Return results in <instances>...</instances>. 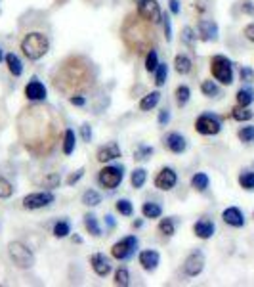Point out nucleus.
<instances>
[{"label": "nucleus", "mask_w": 254, "mask_h": 287, "mask_svg": "<svg viewBox=\"0 0 254 287\" xmlns=\"http://www.w3.org/2000/svg\"><path fill=\"white\" fill-rule=\"evenodd\" d=\"M19 140L27 151L36 157L52 153L59 140V121L54 109L44 106H29L18 117Z\"/></svg>", "instance_id": "obj_1"}, {"label": "nucleus", "mask_w": 254, "mask_h": 287, "mask_svg": "<svg viewBox=\"0 0 254 287\" xmlns=\"http://www.w3.org/2000/svg\"><path fill=\"white\" fill-rule=\"evenodd\" d=\"M52 83L54 88L65 96L86 92L94 85L92 63L84 56H69L55 67Z\"/></svg>", "instance_id": "obj_2"}, {"label": "nucleus", "mask_w": 254, "mask_h": 287, "mask_svg": "<svg viewBox=\"0 0 254 287\" xmlns=\"http://www.w3.org/2000/svg\"><path fill=\"white\" fill-rule=\"evenodd\" d=\"M151 25L153 23L145 21L138 12L128 14L125 18L123 27H121V36L132 52L144 54L147 50H151V44L155 42V33L151 29Z\"/></svg>", "instance_id": "obj_3"}, {"label": "nucleus", "mask_w": 254, "mask_h": 287, "mask_svg": "<svg viewBox=\"0 0 254 287\" xmlns=\"http://www.w3.org/2000/svg\"><path fill=\"white\" fill-rule=\"evenodd\" d=\"M48 50H50V40L44 33H38V31L27 33L21 40V52L31 61L42 59L44 56L48 54Z\"/></svg>", "instance_id": "obj_4"}, {"label": "nucleus", "mask_w": 254, "mask_h": 287, "mask_svg": "<svg viewBox=\"0 0 254 287\" xmlns=\"http://www.w3.org/2000/svg\"><path fill=\"white\" fill-rule=\"evenodd\" d=\"M210 73L220 85L229 86L233 83V63L226 56L218 54L210 59Z\"/></svg>", "instance_id": "obj_5"}, {"label": "nucleus", "mask_w": 254, "mask_h": 287, "mask_svg": "<svg viewBox=\"0 0 254 287\" xmlns=\"http://www.w3.org/2000/svg\"><path fill=\"white\" fill-rule=\"evenodd\" d=\"M8 255H10L12 262L21 270L31 268L35 264V255H33V251L27 245H23L21 241H12L8 245Z\"/></svg>", "instance_id": "obj_6"}, {"label": "nucleus", "mask_w": 254, "mask_h": 287, "mask_svg": "<svg viewBox=\"0 0 254 287\" xmlns=\"http://www.w3.org/2000/svg\"><path fill=\"white\" fill-rule=\"evenodd\" d=\"M125 178V169L123 167H115V165H107L98 172V182L102 188L105 190H117L121 186V182Z\"/></svg>", "instance_id": "obj_7"}, {"label": "nucleus", "mask_w": 254, "mask_h": 287, "mask_svg": "<svg viewBox=\"0 0 254 287\" xmlns=\"http://www.w3.org/2000/svg\"><path fill=\"white\" fill-rule=\"evenodd\" d=\"M195 130L203 136H216L222 130V121L212 113H203L195 119Z\"/></svg>", "instance_id": "obj_8"}, {"label": "nucleus", "mask_w": 254, "mask_h": 287, "mask_svg": "<svg viewBox=\"0 0 254 287\" xmlns=\"http://www.w3.org/2000/svg\"><path fill=\"white\" fill-rule=\"evenodd\" d=\"M138 249V237L136 235H127L123 237L121 241H117L113 247H111V257L115 260H128Z\"/></svg>", "instance_id": "obj_9"}, {"label": "nucleus", "mask_w": 254, "mask_h": 287, "mask_svg": "<svg viewBox=\"0 0 254 287\" xmlns=\"http://www.w3.org/2000/svg\"><path fill=\"white\" fill-rule=\"evenodd\" d=\"M54 201H55V196L50 190H46V192H33L29 196H25L23 201H21V205L27 211H36V209H44V207L52 205Z\"/></svg>", "instance_id": "obj_10"}, {"label": "nucleus", "mask_w": 254, "mask_h": 287, "mask_svg": "<svg viewBox=\"0 0 254 287\" xmlns=\"http://www.w3.org/2000/svg\"><path fill=\"white\" fill-rule=\"evenodd\" d=\"M138 14L153 25H159L163 21V14L157 0H138Z\"/></svg>", "instance_id": "obj_11"}, {"label": "nucleus", "mask_w": 254, "mask_h": 287, "mask_svg": "<svg viewBox=\"0 0 254 287\" xmlns=\"http://www.w3.org/2000/svg\"><path fill=\"white\" fill-rule=\"evenodd\" d=\"M204 255L203 251H193L191 255H187V258L183 260V274L187 278H197L201 272L204 270Z\"/></svg>", "instance_id": "obj_12"}, {"label": "nucleus", "mask_w": 254, "mask_h": 287, "mask_svg": "<svg viewBox=\"0 0 254 287\" xmlns=\"http://www.w3.org/2000/svg\"><path fill=\"white\" fill-rule=\"evenodd\" d=\"M176 184H178V174H176V171L170 169V167L161 169V171L157 172V176H155V188L161 190V192H170Z\"/></svg>", "instance_id": "obj_13"}, {"label": "nucleus", "mask_w": 254, "mask_h": 287, "mask_svg": "<svg viewBox=\"0 0 254 287\" xmlns=\"http://www.w3.org/2000/svg\"><path fill=\"white\" fill-rule=\"evenodd\" d=\"M25 98H27L29 102H33V104L44 102V100H46V86H44L36 77H33V79L25 85Z\"/></svg>", "instance_id": "obj_14"}, {"label": "nucleus", "mask_w": 254, "mask_h": 287, "mask_svg": "<svg viewBox=\"0 0 254 287\" xmlns=\"http://www.w3.org/2000/svg\"><path fill=\"white\" fill-rule=\"evenodd\" d=\"M163 144L168 151H172L176 155H180V153H183L187 149V140H185V136L180 134V132H168L163 138Z\"/></svg>", "instance_id": "obj_15"}, {"label": "nucleus", "mask_w": 254, "mask_h": 287, "mask_svg": "<svg viewBox=\"0 0 254 287\" xmlns=\"http://www.w3.org/2000/svg\"><path fill=\"white\" fill-rule=\"evenodd\" d=\"M138 262L145 272H155L161 264V255L155 249H145V251H140V255H138Z\"/></svg>", "instance_id": "obj_16"}, {"label": "nucleus", "mask_w": 254, "mask_h": 287, "mask_svg": "<svg viewBox=\"0 0 254 287\" xmlns=\"http://www.w3.org/2000/svg\"><path fill=\"white\" fill-rule=\"evenodd\" d=\"M90 266H92V270L96 272V276H100V278H105L107 274H111V270H113L111 260H109L103 253H94V255H92Z\"/></svg>", "instance_id": "obj_17"}, {"label": "nucleus", "mask_w": 254, "mask_h": 287, "mask_svg": "<svg viewBox=\"0 0 254 287\" xmlns=\"http://www.w3.org/2000/svg\"><path fill=\"white\" fill-rule=\"evenodd\" d=\"M197 33L203 42H210L218 38V23L212 19H201L197 23Z\"/></svg>", "instance_id": "obj_18"}, {"label": "nucleus", "mask_w": 254, "mask_h": 287, "mask_svg": "<svg viewBox=\"0 0 254 287\" xmlns=\"http://www.w3.org/2000/svg\"><path fill=\"white\" fill-rule=\"evenodd\" d=\"M123 155V151H121V145L117 142H111V144H105V145H102L100 149H98V153H96V159L98 163H109V161H115V159H119Z\"/></svg>", "instance_id": "obj_19"}, {"label": "nucleus", "mask_w": 254, "mask_h": 287, "mask_svg": "<svg viewBox=\"0 0 254 287\" xmlns=\"http://www.w3.org/2000/svg\"><path fill=\"white\" fill-rule=\"evenodd\" d=\"M222 220L228 226H233V228H243L245 226V215L241 213L239 207H228V209H224Z\"/></svg>", "instance_id": "obj_20"}, {"label": "nucleus", "mask_w": 254, "mask_h": 287, "mask_svg": "<svg viewBox=\"0 0 254 287\" xmlns=\"http://www.w3.org/2000/svg\"><path fill=\"white\" fill-rule=\"evenodd\" d=\"M216 232V226H214V222L212 220H208V218H201L197 220L195 224H193V233L199 237V239H210L212 235Z\"/></svg>", "instance_id": "obj_21"}, {"label": "nucleus", "mask_w": 254, "mask_h": 287, "mask_svg": "<svg viewBox=\"0 0 254 287\" xmlns=\"http://www.w3.org/2000/svg\"><path fill=\"white\" fill-rule=\"evenodd\" d=\"M159 102H161V92L159 90H153V92L145 94L144 98L140 100V109L142 111H151V109H155L159 106Z\"/></svg>", "instance_id": "obj_22"}, {"label": "nucleus", "mask_w": 254, "mask_h": 287, "mask_svg": "<svg viewBox=\"0 0 254 287\" xmlns=\"http://www.w3.org/2000/svg\"><path fill=\"white\" fill-rule=\"evenodd\" d=\"M4 61H6V65H8V71L12 73L14 77H21V75H23V63H21V59H19L18 54H14V52L6 54Z\"/></svg>", "instance_id": "obj_23"}, {"label": "nucleus", "mask_w": 254, "mask_h": 287, "mask_svg": "<svg viewBox=\"0 0 254 287\" xmlns=\"http://www.w3.org/2000/svg\"><path fill=\"white\" fill-rule=\"evenodd\" d=\"M75 145H76L75 130H73V128H65V132H63V142H61V151H63V155H71L73 151H75Z\"/></svg>", "instance_id": "obj_24"}, {"label": "nucleus", "mask_w": 254, "mask_h": 287, "mask_svg": "<svg viewBox=\"0 0 254 287\" xmlns=\"http://www.w3.org/2000/svg\"><path fill=\"white\" fill-rule=\"evenodd\" d=\"M142 215L144 218H161L163 216V207L159 203H153V201H147L142 205Z\"/></svg>", "instance_id": "obj_25"}, {"label": "nucleus", "mask_w": 254, "mask_h": 287, "mask_svg": "<svg viewBox=\"0 0 254 287\" xmlns=\"http://www.w3.org/2000/svg\"><path fill=\"white\" fill-rule=\"evenodd\" d=\"M82 222H84V228H86V232L90 233V235H94V237H100L102 235V228H100V222H98L96 215H92V213L84 215Z\"/></svg>", "instance_id": "obj_26"}, {"label": "nucleus", "mask_w": 254, "mask_h": 287, "mask_svg": "<svg viewBox=\"0 0 254 287\" xmlns=\"http://www.w3.org/2000/svg\"><path fill=\"white\" fill-rule=\"evenodd\" d=\"M208 184H210V178H208V174H204V172H195L193 176H191V188L195 190V192H206V188H208Z\"/></svg>", "instance_id": "obj_27"}, {"label": "nucleus", "mask_w": 254, "mask_h": 287, "mask_svg": "<svg viewBox=\"0 0 254 287\" xmlns=\"http://www.w3.org/2000/svg\"><path fill=\"white\" fill-rule=\"evenodd\" d=\"M191 67H193V63L185 54H178L174 57V69H176L178 75H187L191 71Z\"/></svg>", "instance_id": "obj_28"}, {"label": "nucleus", "mask_w": 254, "mask_h": 287, "mask_svg": "<svg viewBox=\"0 0 254 287\" xmlns=\"http://www.w3.org/2000/svg\"><path fill=\"white\" fill-rule=\"evenodd\" d=\"M145 182H147V171L145 169H134L132 171V174H130V184H132V188L134 190H140V188H144Z\"/></svg>", "instance_id": "obj_29"}, {"label": "nucleus", "mask_w": 254, "mask_h": 287, "mask_svg": "<svg viewBox=\"0 0 254 287\" xmlns=\"http://www.w3.org/2000/svg\"><path fill=\"white\" fill-rule=\"evenodd\" d=\"M189 98H191V90H189L187 85H180L178 88L174 90V100H176V106H178V108L187 106Z\"/></svg>", "instance_id": "obj_30"}, {"label": "nucleus", "mask_w": 254, "mask_h": 287, "mask_svg": "<svg viewBox=\"0 0 254 287\" xmlns=\"http://www.w3.org/2000/svg\"><path fill=\"white\" fill-rule=\"evenodd\" d=\"M159 52L155 50V48H151V50H147L145 52V71L147 73H155V69L159 67Z\"/></svg>", "instance_id": "obj_31"}, {"label": "nucleus", "mask_w": 254, "mask_h": 287, "mask_svg": "<svg viewBox=\"0 0 254 287\" xmlns=\"http://www.w3.org/2000/svg\"><path fill=\"white\" fill-rule=\"evenodd\" d=\"M237 106H243V108H249L254 102V90L253 88H241L235 94Z\"/></svg>", "instance_id": "obj_32"}, {"label": "nucleus", "mask_w": 254, "mask_h": 287, "mask_svg": "<svg viewBox=\"0 0 254 287\" xmlns=\"http://www.w3.org/2000/svg\"><path fill=\"white\" fill-rule=\"evenodd\" d=\"M153 147L151 145H147V144H138L136 145V149H134V161H147L151 155H153Z\"/></svg>", "instance_id": "obj_33"}, {"label": "nucleus", "mask_w": 254, "mask_h": 287, "mask_svg": "<svg viewBox=\"0 0 254 287\" xmlns=\"http://www.w3.org/2000/svg\"><path fill=\"white\" fill-rule=\"evenodd\" d=\"M159 232L163 233V235H166V237L174 235V232H176V220H174V216L161 218V222H159Z\"/></svg>", "instance_id": "obj_34"}, {"label": "nucleus", "mask_w": 254, "mask_h": 287, "mask_svg": "<svg viewBox=\"0 0 254 287\" xmlns=\"http://www.w3.org/2000/svg\"><path fill=\"white\" fill-rule=\"evenodd\" d=\"M231 117L239 121V123H245V121H251L254 117V111H251L249 108H243V106H237L231 109Z\"/></svg>", "instance_id": "obj_35"}, {"label": "nucleus", "mask_w": 254, "mask_h": 287, "mask_svg": "<svg viewBox=\"0 0 254 287\" xmlns=\"http://www.w3.org/2000/svg\"><path fill=\"white\" fill-rule=\"evenodd\" d=\"M113 284L121 287H128L130 286V272H128L125 266H119L115 270V278H113Z\"/></svg>", "instance_id": "obj_36"}, {"label": "nucleus", "mask_w": 254, "mask_h": 287, "mask_svg": "<svg viewBox=\"0 0 254 287\" xmlns=\"http://www.w3.org/2000/svg\"><path fill=\"white\" fill-rule=\"evenodd\" d=\"M55 237H59V239H63V237H67L69 233H71V222L69 220H57L54 224V230H52Z\"/></svg>", "instance_id": "obj_37"}, {"label": "nucleus", "mask_w": 254, "mask_h": 287, "mask_svg": "<svg viewBox=\"0 0 254 287\" xmlns=\"http://www.w3.org/2000/svg\"><path fill=\"white\" fill-rule=\"evenodd\" d=\"M100 203H102L100 192H96V190H86V192L82 194V205H86V207H98Z\"/></svg>", "instance_id": "obj_38"}, {"label": "nucleus", "mask_w": 254, "mask_h": 287, "mask_svg": "<svg viewBox=\"0 0 254 287\" xmlns=\"http://www.w3.org/2000/svg\"><path fill=\"white\" fill-rule=\"evenodd\" d=\"M201 92L206 98H216V96H220V88H218V85L214 81H203L201 83Z\"/></svg>", "instance_id": "obj_39"}, {"label": "nucleus", "mask_w": 254, "mask_h": 287, "mask_svg": "<svg viewBox=\"0 0 254 287\" xmlns=\"http://www.w3.org/2000/svg\"><path fill=\"white\" fill-rule=\"evenodd\" d=\"M239 186H241L243 190L253 192L254 190V172L253 171H243V172L239 174Z\"/></svg>", "instance_id": "obj_40"}, {"label": "nucleus", "mask_w": 254, "mask_h": 287, "mask_svg": "<svg viewBox=\"0 0 254 287\" xmlns=\"http://www.w3.org/2000/svg\"><path fill=\"white\" fill-rule=\"evenodd\" d=\"M115 209H117V213H121L123 216L134 215V205H132L130 199H119V201L115 203Z\"/></svg>", "instance_id": "obj_41"}, {"label": "nucleus", "mask_w": 254, "mask_h": 287, "mask_svg": "<svg viewBox=\"0 0 254 287\" xmlns=\"http://www.w3.org/2000/svg\"><path fill=\"white\" fill-rule=\"evenodd\" d=\"M195 31H193V27H189V25H185L183 29H181V42L187 46V48H193L195 46Z\"/></svg>", "instance_id": "obj_42"}, {"label": "nucleus", "mask_w": 254, "mask_h": 287, "mask_svg": "<svg viewBox=\"0 0 254 287\" xmlns=\"http://www.w3.org/2000/svg\"><path fill=\"white\" fill-rule=\"evenodd\" d=\"M59 184H61V176H59V172H50V174H46V176L42 178V186L48 188V190L59 188Z\"/></svg>", "instance_id": "obj_43"}, {"label": "nucleus", "mask_w": 254, "mask_h": 287, "mask_svg": "<svg viewBox=\"0 0 254 287\" xmlns=\"http://www.w3.org/2000/svg\"><path fill=\"white\" fill-rule=\"evenodd\" d=\"M168 77V65L166 63H159V67L155 69V86H163Z\"/></svg>", "instance_id": "obj_44"}, {"label": "nucleus", "mask_w": 254, "mask_h": 287, "mask_svg": "<svg viewBox=\"0 0 254 287\" xmlns=\"http://www.w3.org/2000/svg\"><path fill=\"white\" fill-rule=\"evenodd\" d=\"M237 138L241 140V142L245 144H251L254 142V126H243V128H239V132H237Z\"/></svg>", "instance_id": "obj_45"}, {"label": "nucleus", "mask_w": 254, "mask_h": 287, "mask_svg": "<svg viewBox=\"0 0 254 287\" xmlns=\"http://www.w3.org/2000/svg\"><path fill=\"white\" fill-rule=\"evenodd\" d=\"M12 196H14V186L4 176H0V199H8Z\"/></svg>", "instance_id": "obj_46"}, {"label": "nucleus", "mask_w": 254, "mask_h": 287, "mask_svg": "<svg viewBox=\"0 0 254 287\" xmlns=\"http://www.w3.org/2000/svg\"><path fill=\"white\" fill-rule=\"evenodd\" d=\"M163 27H164V36H166V42L172 40V21H170V16L164 14L163 16Z\"/></svg>", "instance_id": "obj_47"}, {"label": "nucleus", "mask_w": 254, "mask_h": 287, "mask_svg": "<svg viewBox=\"0 0 254 287\" xmlns=\"http://www.w3.org/2000/svg\"><path fill=\"white\" fill-rule=\"evenodd\" d=\"M239 77H241L243 83H254V69H251V67H241Z\"/></svg>", "instance_id": "obj_48"}, {"label": "nucleus", "mask_w": 254, "mask_h": 287, "mask_svg": "<svg viewBox=\"0 0 254 287\" xmlns=\"http://www.w3.org/2000/svg\"><path fill=\"white\" fill-rule=\"evenodd\" d=\"M82 176H84V167H82V169H78L76 172L69 174V176H67V180H65V184H67V186H75V184L82 178Z\"/></svg>", "instance_id": "obj_49"}, {"label": "nucleus", "mask_w": 254, "mask_h": 287, "mask_svg": "<svg viewBox=\"0 0 254 287\" xmlns=\"http://www.w3.org/2000/svg\"><path fill=\"white\" fill-rule=\"evenodd\" d=\"M157 121H159V125L161 126H166L170 123V109L168 108H163L159 111V117H157Z\"/></svg>", "instance_id": "obj_50"}, {"label": "nucleus", "mask_w": 254, "mask_h": 287, "mask_svg": "<svg viewBox=\"0 0 254 287\" xmlns=\"http://www.w3.org/2000/svg\"><path fill=\"white\" fill-rule=\"evenodd\" d=\"M69 104L76 106V108H84L86 106V98L80 96V94H73V96H69Z\"/></svg>", "instance_id": "obj_51"}, {"label": "nucleus", "mask_w": 254, "mask_h": 287, "mask_svg": "<svg viewBox=\"0 0 254 287\" xmlns=\"http://www.w3.org/2000/svg\"><path fill=\"white\" fill-rule=\"evenodd\" d=\"M80 136H82L84 142H90L92 140V126L88 123H84V125L80 126Z\"/></svg>", "instance_id": "obj_52"}, {"label": "nucleus", "mask_w": 254, "mask_h": 287, "mask_svg": "<svg viewBox=\"0 0 254 287\" xmlns=\"http://www.w3.org/2000/svg\"><path fill=\"white\" fill-rule=\"evenodd\" d=\"M241 10H243V14H254V4L251 0H243Z\"/></svg>", "instance_id": "obj_53"}, {"label": "nucleus", "mask_w": 254, "mask_h": 287, "mask_svg": "<svg viewBox=\"0 0 254 287\" xmlns=\"http://www.w3.org/2000/svg\"><path fill=\"white\" fill-rule=\"evenodd\" d=\"M168 8H170V14H174V16L180 14V2L178 0H168Z\"/></svg>", "instance_id": "obj_54"}, {"label": "nucleus", "mask_w": 254, "mask_h": 287, "mask_svg": "<svg viewBox=\"0 0 254 287\" xmlns=\"http://www.w3.org/2000/svg\"><path fill=\"white\" fill-rule=\"evenodd\" d=\"M243 33H245V36H247L251 42H254V23H249V25L245 27V31H243Z\"/></svg>", "instance_id": "obj_55"}, {"label": "nucleus", "mask_w": 254, "mask_h": 287, "mask_svg": "<svg viewBox=\"0 0 254 287\" xmlns=\"http://www.w3.org/2000/svg\"><path fill=\"white\" fill-rule=\"evenodd\" d=\"M105 224H107L111 230L115 228V218H113V215H105Z\"/></svg>", "instance_id": "obj_56"}, {"label": "nucleus", "mask_w": 254, "mask_h": 287, "mask_svg": "<svg viewBox=\"0 0 254 287\" xmlns=\"http://www.w3.org/2000/svg\"><path fill=\"white\" fill-rule=\"evenodd\" d=\"M144 226V220H134L132 222V228H142Z\"/></svg>", "instance_id": "obj_57"}, {"label": "nucleus", "mask_w": 254, "mask_h": 287, "mask_svg": "<svg viewBox=\"0 0 254 287\" xmlns=\"http://www.w3.org/2000/svg\"><path fill=\"white\" fill-rule=\"evenodd\" d=\"M4 57H6V56H4V52H2V46H0V63L4 61Z\"/></svg>", "instance_id": "obj_58"}, {"label": "nucleus", "mask_w": 254, "mask_h": 287, "mask_svg": "<svg viewBox=\"0 0 254 287\" xmlns=\"http://www.w3.org/2000/svg\"><path fill=\"white\" fill-rule=\"evenodd\" d=\"M253 218H254V213H253Z\"/></svg>", "instance_id": "obj_59"}]
</instances>
